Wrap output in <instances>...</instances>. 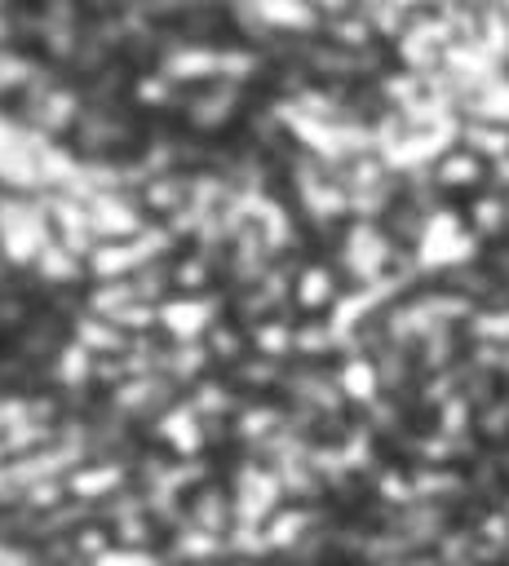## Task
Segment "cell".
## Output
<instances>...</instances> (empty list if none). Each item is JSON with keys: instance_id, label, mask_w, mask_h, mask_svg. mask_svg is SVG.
I'll list each match as a JSON object with an SVG mask.
<instances>
[{"instance_id": "cell-20", "label": "cell", "mask_w": 509, "mask_h": 566, "mask_svg": "<svg viewBox=\"0 0 509 566\" xmlns=\"http://www.w3.org/2000/svg\"><path fill=\"white\" fill-rule=\"evenodd\" d=\"M243 398H248V394H239L226 376H204V380H195V385L186 389V402H190L204 420H230V416L243 407Z\"/></svg>"}, {"instance_id": "cell-10", "label": "cell", "mask_w": 509, "mask_h": 566, "mask_svg": "<svg viewBox=\"0 0 509 566\" xmlns=\"http://www.w3.org/2000/svg\"><path fill=\"white\" fill-rule=\"evenodd\" d=\"M319 526H328V513L319 509V504H283L261 531H266V544H270V553L274 557H283V553H292L310 531H319Z\"/></svg>"}, {"instance_id": "cell-25", "label": "cell", "mask_w": 509, "mask_h": 566, "mask_svg": "<svg viewBox=\"0 0 509 566\" xmlns=\"http://www.w3.org/2000/svg\"><path fill=\"white\" fill-rule=\"evenodd\" d=\"M111 535H115V548H155L159 544V526L150 513H128L120 522H111Z\"/></svg>"}, {"instance_id": "cell-6", "label": "cell", "mask_w": 509, "mask_h": 566, "mask_svg": "<svg viewBox=\"0 0 509 566\" xmlns=\"http://www.w3.org/2000/svg\"><path fill=\"white\" fill-rule=\"evenodd\" d=\"M146 433L155 438V447H164L168 455H177V460H190V455H208V438H204V416L186 402V398H177L155 424H146Z\"/></svg>"}, {"instance_id": "cell-1", "label": "cell", "mask_w": 509, "mask_h": 566, "mask_svg": "<svg viewBox=\"0 0 509 566\" xmlns=\"http://www.w3.org/2000/svg\"><path fill=\"white\" fill-rule=\"evenodd\" d=\"M230 504H235V522H248V526H266L283 504H288V495H283V486H279V478H274V469L270 464H261V460H252L248 451H239V460L230 464Z\"/></svg>"}, {"instance_id": "cell-23", "label": "cell", "mask_w": 509, "mask_h": 566, "mask_svg": "<svg viewBox=\"0 0 509 566\" xmlns=\"http://www.w3.org/2000/svg\"><path fill=\"white\" fill-rule=\"evenodd\" d=\"M204 345H208V354H212L217 367H235L243 354H252V345H248V327H239L235 318H217V323L208 327Z\"/></svg>"}, {"instance_id": "cell-9", "label": "cell", "mask_w": 509, "mask_h": 566, "mask_svg": "<svg viewBox=\"0 0 509 566\" xmlns=\"http://www.w3.org/2000/svg\"><path fill=\"white\" fill-rule=\"evenodd\" d=\"M288 424V407H283V398L274 402V398H243V407L230 416V429H235V447L239 451H252V447H261L266 438H274L279 429Z\"/></svg>"}, {"instance_id": "cell-17", "label": "cell", "mask_w": 509, "mask_h": 566, "mask_svg": "<svg viewBox=\"0 0 509 566\" xmlns=\"http://www.w3.org/2000/svg\"><path fill=\"white\" fill-rule=\"evenodd\" d=\"M31 274H35L40 287H80V283H89V261L75 256L71 248H62V243L53 239V243L40 252V261L31 265Z\"/></svg>"}, {"instance_id": "cell-26", "label": "cell", "mask_w": 509, "mask_h": 566, "mask_svg": "<svg viewBox=\"0 0 509 566\" xmlns=\"http://www.w3.org/2000/svg\"><path fill=\"white\" fill-rule=\"evenodd\" d=\"M226 557H248V562H266L274 557L270 544H266V531L261 526H248V522H235L226 531Z\"/></svg>"}, {"instance_id": "cell-8", "label": "cell", "mask_w": 509, "mask_h": 566, "mask_svg": "<svg viewBox=\"0 0 509 566\" xmlns=\"http://www.w3.org/2000/svg\"><path fill=\"white\" fill-rule=\"evenodd\" d=\"M49 217H53V234H58V243H62V248H71L75 256H84V261H89V252L97 248L89 203H84V199H75V195L53 190V195H49Z\"/></svg>"}, {"instance_id": "cell-22", "label": "cell", "mask_w": 509, "mask_h": 566, "mask_svg": "<svg viewBox=\"0 0 509 566\" xmlns=\"http://www.w3.org/2000/svg\"><path fill=\"white\" fill-rule=\"evenodd\" d=\"M221 274H217V265L208 261V256H199L195 248H186V252H177L173 256V292H186V296H199V292H212V283H217Z\"/></svg>"}, {"instance_id": "cell-7", "label": "cell", "mask_w": 509, "mask_h": 566, "mask_svg": "<svg viewBox=\"0 0 509 566\" xmlns=\"http://www.w3.org/2000/svg\"><path fill=\"white\" fill-rule=\"evenodd\" d=\"M217 49L221 44H199V40H173L159 57L155 71H164L181 88H204L217 80Z\"/></svg>"}, {"instance_id": "cell-21", "label": "cell", "mask_w": 509, "mask_h": 566, "mask_svg": "<svg viewBox=\"0 0 509 566\" xmlns=\"http://www.w3.org/2000/svg\"><path fill=\"white\" fill-rule=\"evenodd\" d=\"M332 376H336V385H341L345 402L372 407V402H376V394H381V367H376V358H367V354H345V358H341V367H336Z\"/></svg>"}, {"instance_id": "cell-2", "label": "cell", "mask_w": 509, "mask_h": 566, "mask_svg": "<svg viewBox=\"0 0 509 566\" xmlns=\"http://www.w3.org/2000/svg\"><path fill=\"white\" fill-rule=\"evenodd\" d=\"M248 106V88L243 84H226V80H212L204 88H190V102L181 111V128L195 133V137H221Z\"/></svg>"}, {"instance_id": "cell-13", "label": "cell", "mask_w": 509, "mask_h": 566, "mask_svg": "<svg viewBox=\"0 0 509 566\" xmlns=\"http://www.w3.org/2000/svg\"><path fill=\"white\" fill-rule=\"evenodd\" d=\"M93 367H97V354L84 349L75 336H66L44 371H49V385L58 394H75V389H93Z\"/></svg>"}, {"instance_id": "cell-15", "label": "cell", "mask_w": 509, "mask_h": 566, "mask_svg": "<svg viewBox=\"0 0 509 566\" xmlns=\"http://www.w3.org/2000/svg\"><path fill=\"white\" fill-rule=\"evenodd\" d=\"M186 513H190V522H195V526H204V531H217V535H226V531L235 526V504H230V486H221L217 478H212V482H204V486H195V491L186 495Z\"/></svg>"}, {"instance_id": "cell-12", "label": "cell", "mask_w": 509, "mask_h": 566, "mask_svg": "<svg viewBox=\"0 0 509 566\" xmlns=\"http://www.w3.org/2000/svg\"><path fill=\"white\" fill-rule=\"evenodd\" d=\"M164 557H168L173 566H212V562H221V557H226V535H217V531H204V526L186 522V526H177V531L168 535Z\"/></svg>"}, {"instance_id": "cell-14", "label": "cell", "mask_w": 509, "mask_h": 566, "mask_svg": "<svg viewBox=\"0 0 509 566\" xmlns=\"http://www.w3.org/2000/svg\"><path fill=\"white\" fill-rule=\"evenodd\" d=\"M212 354H208V345L204 340H168L164 345V358H159V371L168 376V380H177L181 389H190L195 380H204V376H212Z\"/></svg>"}, {"instance_id": "cell-11", "label": "cell", "mask_w": 509, "mask_h": 566, "mask_svg": "<svg viewBox=\"0 0 509 566\" xmlns=\"http://www.w3.org/2000/svg\"><path fill=\"white\" fill-rule=\"evenodd\" d=\"M336 296H341V287H336L332 265L305 261V265L297 270V283H292V305H297V314L319 318V314H328V310L336 305Z\"/></svg>"}, {"instance_id": "cell-19", "label": "cell", "mask_w": 509, "mask_h": 566, "mask_svg": "<svg viewBox=\"0 0 509 566\" xmlns=\"http://www.w3.org/2000/svg\"><path fill=\"white\" fill-rule=\"evenodd\" d=\"M71 336H75L84 349H93L97 358L128 354V345H133V336H128L120 323H111V318H102V314H89V310L71 318Z\"/></svg>"}, {"instance_id": "cell-18", "label": "cell", "mask_w": 509, "mask_h": 566, "mask_svg": "<svg viewBox=\"0 0 509 566\" xmlns=\"http://www.w3.org/2000/svg\"><path fill=\"white\" fill-rule=\"evenodd\" d=\"M283 371H288V363H279V358H266V354H243L235 367H226V380H230L239 394L266 398V394H279Z\"/></svg>"}, {"instance_id": "cell-5", "label": "cell", "mask_w": 509, "mask_h": 566, "mask_svg": "<svg viewBox=\"0 0 509 566\" xmlns=\"http://www.w3.org/2000/svg\"><path fill=\"white\" fill-rule=\"evenodd\" d=\"M62 482H66V495H71V500L102 504V500L120 495L124 486H133V460H120V455H97V460L75 464V469H71Z\"/></svg>"}, {"instance_id": "cell-29", "label": "cell", "mask_w": 509, "mask_h": 566, "mask_svg": "<svg viewBox=\"0 0 509 566\" xmlns=\"http://www.w3.org/2000/svg\"><path fill=\"white\" fill-rule=\"evenodd\" d=\"M212 566H261V562H248V557H221V562H212Z\"/></svg>"}, {"instance_id": "cell-28", "label": "cell", "mask_w": 509, "mask_h": 566, "mask_svg": "<svg viewBox=\"0 0 509 566\" xmlns=\"http://www.w3.org/2000/svg\"><path fill=\"white\" fill-rule=\"evenodd\" d=\"M438 177H443V181H474V177H478V164H474L469 155H447V159L438 164Z\"/></svg>"}, {"instance_id": "cell-16", "label": "cell", "mask_w": 509, "mask_h": 566, "mask_svg": "<svg viewBox=\"0 0 509 566\" xmlns=\"http://www.w3.org/2000/svg\"><path fill=\"white\" fill-rule=\"evenodd\" d=\"M137 199L150 212V221H168L173 212H181L190 203V172H181V168L177 172H159L137 190Z\"/></svg>"}, {"instance_id": "cell-24", "label": "cell", "mask_w": 509, "mask_h": 566, "mask_svg": "<svg viewBox=\"0 0 509 566\" xmlns=\"http://www.w3.org/2000/svg\"><path fill=\"white\" fill-rule=\"evenodd\" d=\"M332 354H341V340H336V332L328 327V318H305V323H297V358L323 363V358H332Z\"/></svg>"}, {"instance_id": "cell-4", "label": "cell", "mask_w": 509, "mask_h": 566, "mask_svg": "<svg viewBox=\"0 0 509 566\" xmlns=\"http://www.w3.org/2000/svg\"><path fill=\"white\" fill-rule=\"evenodd\" d=\"M89 217H93V234L97 243H124L133 234H142L150 226V212L142 208L137 190H115V195H97L89 203Z\"/></svg>"}, {"instance_id": "cell-3", "label": "cell", "mask_w": 509, "mask_h": 566, "mask_svg": "<svg viewBox=\"0 0 509 566\" xmlns=\"http://www.w3.org/2000/svg\"><path fill=\"white\" fill-rule=\"evenodd\" d=\"M226 310H230V296H221L217 287L199 292V296L173 292L168 301H159V332L168 340H204L208 327L217 318H226Z\"/></svg>"}, {"instance_id": "cell-27", "label": "cell", "mask_w": 509, "mask_h": 566, "mask_svg": "<svg viewBox=\"0 0 509 566\" xmlns=\"http://www.w3.org/2000/svg\"><path fill=\"white\" fill-rule=\"evenodd\" d=\"M71 539H75V557H80V562H89V566L115 548V535H111V526H106V522H84Z\"/></svg>"}]
</instances>
